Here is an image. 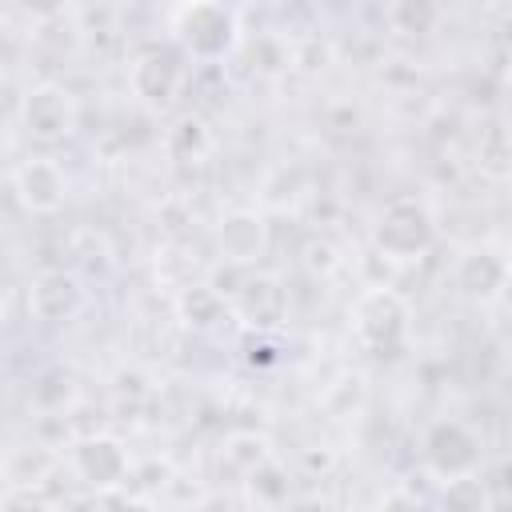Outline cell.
I'll return each instance as SVG.
<instances>
[{"mask_svg": "<svg viewBox=\"0 0 512 512\" xmlns=\"http://www.w3.org/2000/svg\"><path fill=\"white\" fill-rule=\"evenodd\" d=\"M372 244H376V252H384L388 260H400V264L428 256L436 244V216H432L428 200H420V196L388 200L372 224Z\"/></svg>", "mask_w": 512, "mask_h": 512, "instance_id": "6da1fadb", "label": "cell"}, {"mask_svg": "<svg viewBox=\"0 0 512 512\" xmlns=\"http://www.w3.org/2000/svg\"><path fill=\"white\" fill-rule=\"evenodd\" d=\"M172 32H176V44L204 64L224 60L240 40L236 12L220 0H184L172 16Z\"/></svg>", "mask_w": 512, "mask_h": 512, "instance_id": "7a4b0ae2", "label": "cell"}, {"mask_svg": "<svg viewBox=\"0 0 512 512\" xmlns=\"http://www.w3.org/2000/svg\"><path fill=\"white\" fill-rule=\"evenodd\" d=\"M352 328L364 348L372 352H396L408 336V304L392 288H368L352 308Z\"/></svg>", "mask_w": 512, "mask_h": 512, "instance_id": "3957f363", "label": "cell"}, {"mask_svg": "<svg viewBox=\"0 0 512 512\" xmlns=\"http://www.w3.org/2000/svg\"><path fill=\"white\" fill-rule=\"evenodd\" d=\"M76 120H80V108H76V96L64 88V84H32L20 100V124L32 140L40 144H60L76 132Z\"/></svg>", "mask_w": 512, "mask_h": 512, "instance_id": "277c9868", "label": "cell"}, {"mask_svg": "<svg viewBox=\"0 0 512 512\" xmlns=\"http://www.w3.org/2000/svg\"><path fill=\"white\" fill-rule=\"evenodd\" d=\"M424 460L436 476H468L480 464V440L460 420H432L424 432Z\"/></svg>", "mask_w": 512, "mask_h": 512, "instance_id": "5b68a950", "label": "cell"}, {"mask_svg": "<svg viewBox=\"0 0 512 512\" xmlns=\"http://www.w3.org/2000/svg\"><path fill=\"white\" fill-rule=\"evenodd\" d=\"M72 468L92 488H116V484L128 480L132 460H128L120 440H112V436H84V440L72 444Z\"/></svg>", "mask_w": 512, "mask_h": 512, "instance_id": "8992f818", "label": "cell"}, {"mask_svg": "<svg viewBox=\"0 0 512 512\" xmlns=\"http://www.w3.org/2000/svg\"><path fill=\"white\" fill-rule=\"evenodd\" d=\"M216 244H220V256L228 264L252 268L268 252V220H264V212H256V208H232L220 220V228H216Z\"/></svg>", "mask_w": 512, "mask_h": 512, "instance_id": "52a82bcc", "label": "cell"}, {"mask_svg": "<svg viewBox=\"0 0 512 512\" xmlns=\"http://www.w3.org/2000/svg\"><path fill=\"white\" fill-rule=\"evenodd\" d=\"M180 84H184L180 60H176L172 52H160V48L136 56L132 68H128V88H132V96L144 100V104H152V108H164V104L180 92Z\"/></svg>", "mask_w": 512, "mask_h": 512, "instance_id": "ba28073f", "label": "cell"}, {"mask_svg": "<svg viewBox=\"0 0 512 512\" xmlns=\"http://www.w3.org/2000/svg\"><path fill=\"white\" fill-rule=\"evenodd\" d=\"M12 192H16V200L28 212L48 216V212H56L64 204L68 180H64V172H60L56 160H24L16 168V176H12Z\"/></svg>", "mask_w": 512, "mask_h": 512, "instance_id": "9c48e42d", "label": "cell"}, {"mask_svg": "<svg viewBox=\"0 0 512 512\" xmlns=\"http://www.w3.org/2000/svg\"><path fill=\"white\" fill-rule=\"evenodd\" d=\"M84 308V288L68 272H40L28 284V312L40 324H64Z\"/></svg>", "mask_w": 512, "mask_h": 512, "instance_id": "30bf717a", "label": "cell"}, {"mask_svg": "<svg viewBox=\"0 0 512 512\" xmlns=\"http://www.w3.org/2000/svg\"><path fill=\"white\" fill-rule=\"evenodd\" d=\"M504 284H508V256H504V248L480 244V248H472V252L460 256V264H456V288L468 300L488 304V300H496L504 292Z\"/></svg>", "mask_w": 512, "mask_h": 512, "instance_id": "8fae6325", "label": "cell"}, {"mask_svg": "<svg viewBox=\"0 0 512 512\" xmlns=\"http://www.w3.org/2000/svg\"><path fill=\"white\" fill-rule=\"evenodd\" d=\"M284 288L276 276H264V272H248L244 284L236 288L232 296V308L248 320V324H260V328H272L284 320Z\"/></svg>", "mask_w": 512, "mask_h": 512, "instance_id": "7c38bea8", "label": "cell"}, {"mask_svg": "<svg viewBox=\"0 0 512 512\" xmlns=\"http://www.w3.org/2000/svg\"><path fill=\"white\" fill-rule=\"evenodd\" d=\"M212 152V132L200 116H184L168 128V156L180 160V164H196Z\"/></svg>", "mask_w": 512, "mask_h": 512, "instance_id": "4fadbf2b", "label": "cell"}, {"mask_svg": "<svg viewBox=\"0 0 512 512\" xmlns=\"http://www.w3.org/2000/svg\"><path fill=\"white\" fill-rule=\"evenodd\" d=\"M180 320L184 324H192V328H212L224 312H228V300L212 288V284H192V288H184V296H180Z\"/></svg>", "mask_w": 512, "mask_h": 512, "instance_id": "5bb4252c", "label": "cell"}, {"mask_svg": "<svg viewBox=\"0 0 512 512\" xmlns=\"http://www.w3.org/2000/svg\"><path fill=\"white\" fill-rule=\"evenodd\" d=\"M440 12H444L440 0H392L388 20L404 36H428L440 24Z\"/></svg>", "mask_w": 512, "mask_h": 512, "instance_id": "9a60e30c", "label": "cell"}, {"mask_svg": "<svg viewBox=\"0 0 512 512\" xmlns=\"http://www.w3.org/2000/svg\"><path fill=\"white\" fill-rule=\"evenodd\" d=\"M476 156H480V172L488 180H504L508 176V132H504L500 120L480 132V152Z\"/></svg>", "mask_w": 512, "mask_h": 512, "instance_id": "2e32d148", "label": "cell"}, {"mask_svg": "<svg viewBox=\"0 0 512 512\" xmlns=\"http://www.w3.org/2000/svg\"><path fill=\"white\" fill-rule=\"evenodd\" d=\"M244 480H248L252 496H260V500H268V504H276V500L288 496V480H284V472L272 464V456H268L264 464H256L252 472H244Z\"/></svg>", "mask_w": 512, "mask_h": 512, "instance_id": "e0dca14e", "label": "cell"}, {"mask_svg": "<svg viewBox=\"0 0 512 512\" xmlns=\"http://www.w3.org/2000/svg\"><path fill=\"white\" fill-rule=\"evenodd\" d=\"M224 460H228V464H236L240 472H252L256 464H264V460H268V440H264V436H252V432L232 436V440H228V448H224Z\"/></svg>", "mask_w": 512, "mask_h": 512, "instance_id": "ac0fdd59", "label": "cell"}, {"mask_svg": "<svg viewBox=\"0 0 512 512\" xmlns=\"http://www.w3.org/2000/svg\"><path fill=\"white\" fill-rule=\"evenodd\" d=\"M308 268L312 272H332L336 268V248L328 240H312L308 244Z\"/></svg>", "mask_w": 512, "mask_h": 512, "instance_id": "d6986e66", "label": "cell"}, {"mask_svg": "<svg viewBox=\"0 0 512 512\" xmlns=\"http://www.w3.org/2000/svg\"><path fill=\"white\" fill-rule=\"evenodd\" d=\"M20 8L28 16H36V20H56L68 8V0H20Z\"/></svg>", "mask_w": 512, "mask_h": 512, "instance_id": "ffe728a7", "label": "cell"}]
</instances>
